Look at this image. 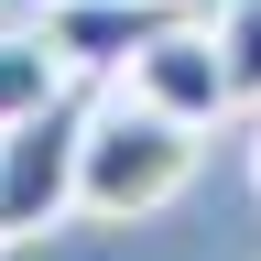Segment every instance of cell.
I'll return each mask as SVG.
<instances>
[{
	"label": "cell",
	"instance_id": "obj_6",
	"mask_svg": "<svg viewBox=\"0 0 261 261\" xmlns=\"http://www.w3.org/2000/svg\"><path fill=\"white\" fill-rule=\"evenodd\" d=\"M207 33H218V65H228V98L261 109V0H228Z\"/></svg>",
	"mask_w": 261,
	"mask_h": 261
},
{
	"label": "cell",
	"instance_id": "obj_3",
	"mask_svg": "<svg viewBox=\"0 0 261 261\" xmlns=\"http://www.w3.org/2000/svg\"><path fill=\"white\" fill-rule=\"evenodd\" d=\"M120 87L130 98H152L163 120H185V130H218L240 98H228V65H218V33H196V22H163L142 55L120 65Z\"/></svg>",
	"mask_w": 261,
	"mask_h": 261
},
{
	"label": "cell",
	"instance_id": "obj_5",
	"mask_svg": "<svg viewBox=\"0 0 261 261\" xmlns=\"http://www.w3.org/2000/svg\"><path fill=\"white\" fill-rule=\"evenodd\" d=\"M55 87H65V55L44 44V33H0V130H11L22 109H44Z\"/></svg>",
	"mask_w": 261,
	"mask_h": 261
},
{
	"label": "cell",
	"instance_id": "obj_1",
	"mask_svg": "<svg viewBox=\"0 0 261 261\" xmlns=\"http://www.w3.org/2000/svg\"><path fill=\"white\" fill-rule=\"evenodd\" d=\"M196 174V130L163 120L152 98H98L87 109V142H76V218H152L174 207Z\"/></svg>",
	"mask_w": 261,
	"mask_h": 261
},
{
	"label": "cell",
	"instance_id": "obj_4",
	"mask_svg": "<svg viewBox=\"0 0 261 261\" xmlns=\"http://www.w3.org/2000/svg\"><path fill=\"white\" fill-rule=\"evenodd\" d=\"M163 22H174V0H55L44 44L76 65V76H120V65L142 55Z\"/></svg>",
	"mask_w": 261,
	"mask_h": 261
},
{
	"label": "cell",
	"instance_id": "obj_7",
	"mask_svg": "<svg viewBox=\"0 0 261 261\" xmlns=\"http://www.w3.org/2000/svg\"><path fill=\"white\" fill-rule=\"evenodd\" d=\"M250 185H261V130H250Z\"/></svg>",
	"mask_w": 261,
	"mask_h": 261
},
{
	"label": "cell",
	"instance_id": "obj_2",
	"mask_svg": "<svg viewBox=\"0 0 261 261\" xmlns=\"http://www.w3.org/2000/svg\"><path fill=\"white\" fill-rule=\"evenodd\" d=\"M76 142H87V98L55 87L44 109H22L0 130V250L44 240L55 218H76Z\"/></svg>",
	"mask_w": 261,
	"mask_h": 261
}]
</instances>
